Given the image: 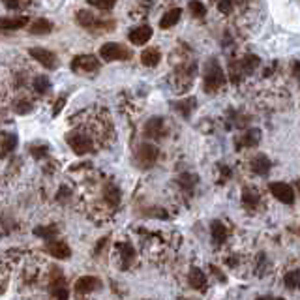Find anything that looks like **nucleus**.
Listing matches in <instances>:
<instances>
[{"instance_id":"f257e3e1","label":"nucleus","mask_w":300,"mask_h":300,"mask_svg":"<svg viewBox=\"0 0 300 300\" xmlns=\"http://www.w3.org/2000/svg\"><path fill=\"white\" fill-rule=\"evenodd\" d=\"M225 84L224 68L216 58H208L205 64V75H203V88L205 92H216Z\"/></svg>"},{"instance_id":"f03ea898","label":"nucleus","mask_w":300,"mask_h":300,"mask_svg":"<svg viewBox=\"0 0 300 300\" xmlns=\"http://www.w3.org/2000/svg\"><path fill=\"white\" fill-rule=\"evenodd\" d=\"M66 141H68L70 149L74 150L77 156H84V154L92 152V147H94L92 139H90L88 135L81 133V131H77V130L70 131V133L66 135Z\"/></svg>"},{"instance_id":"7ed1b4c3","label":"nucleus","mask_w":300,"mask_h":300,"mask_svg":"<svg viewBox=\"0 0 300 300\" xmlns=\"http://www.w3.org/2000/svg\"><path fill=\"white\" fill-rule=\"evenodd\" d=\"M100 70V60L94 55H77L72 60V72L79 75H92Z\"/></svg>"},{"instance_id":"20e7f679","label":"nucleus","mask_w":300,"mask_h":300,"mask_svg":"<svg viewBox=\"0 0 300 300\" xmlns=\"http://www.w3.org/2000/svg\"><path fill=\"white\" fill-rule=\"evenodd\" d=\"M100 55L105 62H114V60H130L131 58V51L128 47L120 45V43H103L100 47Z\"/></svg>"},{"instance_id":"39448f33","label":"nucleus","mask_w":300,"mask_h":300,"mask_svg":"<svg viewBox=\"0 0 300 300\" xmlns=\"http://www.w3.org/2000/svg\"><path fill=\"white\" fill-rule=\"evenodd\" d=\"M158 147L152 145V143H143L139 149H137V154H135V163L139 165L141 169H149L156 163L158 159Z\"/></svg>"},{"instance_id":"423d86ee","label":"nucleus","mask_w":300,"mask_h":300,"mask_svg":"<svg viewBox=\"0 0 300 300\" xmlns=\"http://www.w3.org/2000/svg\"><path fill=\"white\" fill-rule=\"evenodd\" d=\"M268 189H270L272 195L283 205H293L295 203V191H293V188L289 184H285V182H270Z\"/></svg>"},{"instance_id":"0eeeda50","label":"nucleus","mask_w":300,"mask_h":300,"mask_svg":"<svg viewBox=\"0 0 300 300\" xmlns=\"http://www.w3.org/2000/svg\"><path fill=\"white\" fill-rule=\"evenodd\" d=\"M28 55L32 56L34 60H38L45 70H55L56 64H58L55 53L49 51V49H43V47H32V49L28 51Z\"/></svg>"},{"instance_id":"6e6552de","label":"nucleus","mask_w":300,"mask_h":300,"mask_svg":"<svg viewBox=\"0 0 300 300\" xmlns=\"http://www.w3.org/2000/svg\"><path fill=\"white\" fill-rule=\"evenodd\" d=\"M143 133H145L147 139H159V137L165 135V124H163V120L159 116H154V118H150L145 124V131Z\"/></svg>"},{"instance_id":"1a4fd4ad","label":"nucleus","mask_w":300,"mask_h":300,"mask_svg":"<svg viewBox=\"0 0 300 300\" xmlns=\"http://www.w3.org/2000/svg\"><path fill=\"white\" fill-rule=\"evenodd\" d=\"M150 38H152V28L149 25H139V27L131 28L128 34V39L133 45H145Z\"/></svg>"},{"instance_id":"9d476101","label":"nucleus","mask_w":300,"mask_h":300,"mask_svg":"<svg viewBox=\"0 0 300 300\" xmlns=\"http://www.w3.org/2000/svg\"><path fill=\"white\" fill-rule=\"evenodd\" d=\"M236 66V70H238V74L242 75V79L246 75L253 74L255 70H257V66H259V58L255 55H244L238 62H234Z\"/></svg>"},{"instance_id":"9b49d317","label":"nucleus","mask_w":300,"mask_h":300,"mask_svg":"<svg viewBox=\"0 0 300 300\" xmlns=\"http://www.w3.org/2000/svg\"><path fill=\"white\" fill-rule=\"evenodd\" d=\"M188 283L191 289L197 291H206V276L205 272L201 270L199 266H191V270L188 274Z\"/></svg>"},{"instance_id":"f8f14e48","label":"nucleus","mask_w":300,"mask_h":300,"mask_svg":"<svg viewBox=\"0 0 300 300\" xmlns=\"http://www.w3.org/2000/svg\"><path fill=\"white\" fill-rule=\"evenodd\" d=\"M47 250H49V253H51L53 257H56V259H68V257L72 255L70 246L66 242H62V240H55V238L47 242Z\"/></svg>"},{"instance_id":"ddd939ff","label":"nucleus","mask_w":300,"mask_h":300,"mask_svg":"<svg viewBox=\"0 0 300 300\" xmlns=\"http://www.w3.org/2000/svg\"><path fill=\"white\" fill-rule=\"evenodd\" d=\"M270 167H272L270 159L266 158L264 154H257L252 159V171L255 175H259V177H266L270 173Z\"/></svg>"},{"instance_id":"4468645a","label":"nucleus","mask_w":300,"mask_h":300,"mask_svg":"<svg viewBox=\"0 0 300 300\" xmlns=\"http://www.w3.org/2000/svg\"><path fill=\"white\" fill-rule=\"evenodd\" d=\"M30 23V19L27 15H21V17H0V28L4 30H19V28L27 27Z\"/></svg>"},{"instance_id":"2eb2a0df","label":"nucleus","mask_w":300,"mask_h":300,"mask_svg":"<svg viewBox=\"0 0 300 300\" xmlns=\"http://www.w3.org/2000/svg\"><path fill=\"white\" fill-rule=\"evenodd\" d=\"M261 139V131L257 130V128H250V130L244 131V135L240 139L236 141L238 145H236V150L240 149V147H255L257 143Z\"/></svg>"},{"instance_id":"dca6fc26","label":"nucleus","mask_w":300,"mask_h":300,"mask_svg":"<svg viewBox=\"0 0 300 300\" xmlns=\"http://www.w3.org/2000/svg\"><path fill=\"white\" fill-rule=\"evenodd\" d=\"M195 107H197L195 98H186V100H180V102L173 103V109L180 112V116H184V118H189Z\"/></svg>"},{"instance_id":"f3484780","label":"nucleus","mask_w":300,"mask_h":300,"mask_svg":"<svg viewBox=\"0 0 300 300\" xmlns=\"http://www.w3.org/2000/svg\"><path fill=\"white\" fill-rule=\"evenodd\" d=\"M98 287H100V280L94 278V276H83L75 283V291L77 293H90V291L98 289Z\"/></svg>"},{"instance_id":"a211bd4d","label":"nucleus","mask_w":300,"mask_h":300,"mask_svg":"<svg viewBox=\"0 0 300 300\" xmlns=\"http://www.w3.org/2000/svg\"><path fill=\"white\" fill-rule=\"evenodd\" d=\"M53 30V23L47 21V19H36L30 27H28V32L34 34V36H45Z\"/></svg>"},{"instance_id":"6ab92c4d","label":"nucleus","mask_w":300,"mask_h":300,"mask_svg":"<svg viewBox=\"0 0 300 300\" xmlns=\"http://www.w3.org/2000/svg\"><path fill=\"white\" fill-rule=\"evenodd\" d=\"M118 252L122 257V268H128L131 262L135 261V250L130 242H122L118 244Z\"/></svg>"},{"instance_id":"aec40b11","label":"nucleus","mask_w":300,"mask_h":300,"mask_svg":"<svg viewBox=\"0 0 300 300\" xmlns=\"http://www.w3.org/2000/svg\"><path fill=\"white\" fill-rule=\"evenodd\" d=\"M210 234H212V240L216 244H224L227 240V227L220 220H214L210 224Z\"/></svg>"},{"instance_id":"412c9836","label":"nucleus","mask_w":300,"mask_h":300,"mask_svg":"<svg viewBox=\"0 0 300 300\" xmlns=\"http://www.w3.org/2000/svg\"><path fill=\"white\" fill-rule=\"evenodd\" d=\"M159 60H161V55H159L158 49H154V47L145 49V51L141 53V62H143L145 66H149V68H152V66H158Z\"/></svg>"},{"instance_id":"4be33fe9","label":"nucleus","mask_w":300,"mask_h":300,"mask_svg":"<svg viewBox=\"0 0 300 300\" xmlns=\"http://www.w3.org/2000/svg\"><path fill=\"white\" fill-rule=\"evenodd\" d=\"M180 15H182V9L180 8H173L169 9L167 13L161 17V21H159V27L161 28H171L175 27L178 21H180Z\"/></svg>"},{"instance_id":"5701e85b","label":"nucleus","mask_w":300,"mask_h":300,"mask_svg":"<svg viewBox=\"0 0 300 300\" xmlns=\"http://www.w3.org/2000/svg\"><path fill=\"white\" fill-rule=\"evenodd\" d=\"M242 205L246 208H250V210L257 208V205H259V193L253 188H244L242 189Z\"/></svg>"},{"instance_id":"b1692460","label":"nucleus","mask_w":300,"mask_h":300,"mask_svg":"<svg viewBox=\"0 0 300 300\" xmlns=\"http://www.w3.org/2000/svg\"><path fill=\"white\" fill-rule=\"evenodd\" d=\"M103 195H105V201L111 206H118V203H120V189L114 184H107L105 189H103Z\"/></svg>"},{"instance_id":"393cba45","label":"nucleus","mask_w":300,"mask_h":300,"mask_svg":"<svg viewBox=\"0 0 300 300\" xmlns=\"http://www.w3.org/2000/svg\"><path fill=\"white\" fill-rule=\"evenodd\" d=\"M77 23L81 25V27H92L94 23H96V17H94V13L90 9H81V11H77Z\"/></svg>"},{"instance_id":"a878e982","label":"nucleus","mask_w":300,"mask_h":300,"mask_svg":"<svg viewBox=\"0 0 300 300\" xmlns=\"http://www.w3.org/2000/svg\"><path fill=\"white\" fill-rule=\"evenodd\" d=\"M197 180L199 178L195 177V175H191V173H184L182 177L178 178V184H180V188L182 189H186V191H193V188H195V184H197Z\"/></svg>"},{"instance_id":"bb28decb","label":"nucleus","mask_w":300,"mask_h":300,"mask_svg":"<svg viewBox=\"0 0 300 300\" xmlns=\"http://www.w3.org/2000/svg\"><path fill=\"white\" fill-rule=\"evenodd\" d=\"M34 234L45 238V240H53L56 234H58V229H56L55 225H43V227H36V229H34Z\"/></svg>"},{"instance_id":"cd10ccee","label":"nucleus","mask_w":300,"mask_h":300,"mask_svg":"<svg viewBox=\"0 0 300 300\" xmlns=\"http://www.w3.org/2000/svg\"><path fill=\"white\" fill-rule=\"evenodd\" d=\"M15 147H17V135L9 133V135H6V139H4L2 147H0V154H2V156H6V154H9V152H13Z\"/></svg>"},{"instance_id":"c85d7f7f","label":"nucleus","mask_w":300,"mask_h":300,"mask_svg":"<svg viewBox=\"0 0 300 300\" xmlns=\"http://www.w3.org/2000/svg\"><path fill=\"white\" fill-rule=\"evenodd\" d=\"M49 88H51V81L47 79L45 75H38L36 79H34V90H36L38 94L49 92Z\"/></svg>"},{"instance_id":"c756f323","label":"nucleus","mask_w":300,"mask_h":300,"mask_svg":"<svg viewBox=\"0 0 300 300\" xmlns=\"http://www.w3.org/2000/svg\"><path fill=\"white\" fill-rule=\"evenodd\" d=\"M92 8L96 9H102V11H109V9L114 8V4H116V0H86Z\"/></svg>"},{"instance_id":"7c9ffc66","label":"nucleus","mask_w":300,"mask_h":300,"mask_svg":"<svg viewBox=\"0 0 300 300\" xmlns=\"http://www.w3.org/2000/svg\"><path fill=\"white\" fill-rule=\"evenodd\" d=\"M300 283V272L299 270H291L285 274V285L289 289H297Z\"/></svg>"},{"instance_id":"2f4dec72","label":"nucleus","mask_w":300,"mask_h":300,"mask_svg":"<svg viewBox=\"0 0 300 300\" xmlns=\"http://www.w3.org/2000/svg\"><path fill=\"white\" fill-rule=\"evenodd\" d=\"M188 8H189V11H191L195 17H205L206 8H205V4H203V2H199V0H191Z\"/></svg>"},{"instance_id":"473e14b6","label":"nucleus","mask_w":300,"mask_h":300,"mask_svg":"<svg viewBox=\"0 0 300 300\" xmlns=\"http://www.w3.org/2000/svg\"><path fill=\"white\" fill-rule=\"evenodd\" d=\"M13 109L17 114H28V112L32 111V103L28 102V100H17V102L13 103Z\"/></svg>"},{"instance_id":"72a5a7b5","label":"nucleus","mask_w":300,"mask_h":300,"mask_svg":"<svg viewBox=\"0 0 300 300\" xmlns=\"http://www.w3.org/2000/svg\"><path fill=\"white\" fill-rule=\"evenodd\" d=\"M47 152H49V145H32V147H30V154L38 159L45 158Z\"/></svg>"},{"instance_id":"f704fd0d","label":"nucleus","mask_w":300,"mask_h":300,"mask_svg":"<svg viewBox=\"0 0 300 300\" xmlns=\"http://www.w3.org/2000/svg\"><path fill=\"white\" fill-rule=\"evenodd\" d=\"M64 285V276L58 268H53V274H51V287H60Z\"/></svg>"},{"instance_id":"c9c22d12","label":"nucleus","mask_w":300,"mask_h":300,"mask_svg":"<svg viewBox=\"0 0 300 300\" xmlns=\"http://www.w3.org/2000/svg\"><path fill=\"white\" fill-rule=\"evenodd\" d=\"M51 291H53V297H55L56 300H68V297H70V293H68V289H66L64 285H60V287H51Z\"/></svg>"},{"instance_id":"e433bc0d","label":"nucleus","mask_w":300,"mask_h":300,"mask_svg":"<svg viewBox=\"0 0 300 300\" xmlns=\"http://www.w3.org/2000/svg\"><path fill=\"white\" fill-rule=\"evenodd\" d=\"M233 4L234 0H220V2H218V9H220L222 13H229V11L233 9Z\"/></svg>"},{"instance_id":"4c0bfd02","label":"nucleus","mask_w":300,"mask_h":300,"mask_svg":"<svg viewBox=\"0 0 300 300\" xmlns=\"http://www.w3.org/2000/svg\"><path fill=\"white\" fill-rule=\"evenodd\" d=\"M64 105H66V96H60V98L56 100L55 107H53V116H58V114H60V111L64 109Z\"/></svg>"},{"instance_id":"58836bf2","label":"nucleus","mask_w":300,"mask_h":300,"mask_svg":"<svg viewBox=\"0 0 300 300\" xmlns=\"http://www.w3.org/2000/svg\"><path fill=\"white\" fill-rule=\"evenodd\" d=\"M220 171H222V178H224V180L231 177V169L225 167V165H222V163H220ZM224 180H222V182H224Z\"/></svg>"},{"instance_id":"ea45409f","label":"nucleus","mask_w":300,"mask_h":300,"mask_svg":"<svg viewBox=\"0 0 300 300\" xmlns=\"http://www.w3.org/2000/svg\"><path fill=\"white\" fill-rule=\"evenodd\" d=\"M210 270L214 272L216 276H218V278H220V280H222V281H225V280H227V278H225L224 274H222V270H220V268H218V266H214V264H210Z\"/></svg>"},{"instance_id":"a19ab883","label":"nucleus","mask_w":300,"mask_h":300,"mask_svg":"<svg viewBox=\"0 0 300 300\" xmlns=\"http://www.w3.org/2000/svg\"><path fill=\"white\" fill-rule=\"evenodd\" d=\"M19 4H21V0H6V6H8L9 9H17Z\"/></svg>"},{"instance_id":"79ce46f5","label":"nucleus","mask_w":300,"mask_h":300,"mask_svg":"<svg viewBox=\"0 0 300 300\" xmlns=\"http://www.w3.org/2000/svg\"><path fill=\"white\" fill-rule=\"evenodd\" d=\"M105 242H107V238H102V240H100L98 248H96V255H100V252H102V248L105 246Z\"/></svg>"},{"instance_id":"37998d69","label":"nucleus","mask_w":300,"mask_h":300,"mask_svg":"<svg viewBox=\"0 0 300 300\" xmlns=\"http://www.w3.org/2000/svg\"><path fill=\"white\" fill-rule=\"evenodd\" d=\"M293 75H295V77H299V62H295V64H293Z\"/></svg>"},{"instance_id":"c03bdc74","label":"nucleus","mask_w":300,"mask_h":300,"mask_svg":"<svg viewBox=\"0 0 300 300\" xmlns=\"http://www.w3.org/2000/svg\"><path fill=\"white\" fill-rule=\"evenodd\" d=\"M257 300H283V299H280V297H259Z\"/></svg>"}]
</instances>
